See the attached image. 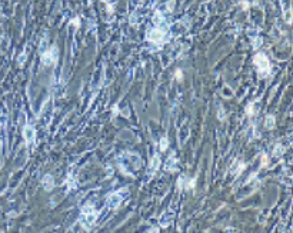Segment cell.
<instances>
[{"instance_id":"cell-1","label":"cell","mask_w":293,"mask_h":233,"mask_svg":"<svg viewBox=\"0 0 293 233\" xmlns=\"http://www.w3.org/2000/svg\"><path fill=\"white\" fill-rule=\"evenodd\" d=\"M96 217H97V212H94L93 206H86L81 209V216H80V223L83 225V228H86L87 230L92 228V225L96 222Z\"/></svg>"},{"instance_id":"cell-2","label":"cell","mask_w":293,"mask_h":233,"mask_svg":"<svg viewBox=\"0 0 293 233\" xmlns=\"http://www.w3.org/2000/svg\"><path fill=\"white\" fill-rule=\"evenodd\" d=\"M253 65L257 67V70H259L260 75H263V76L269 75V72H270V63H269V59L263 53L256 54L255 59H253Z\"/></svg>"},{"instance_id":"cell-3","label":"cell","mask_w":293,"mask_h":233,"mask_svg":"<svg viewBox=\"0 0 293 233\" xmlns=\"http://www.w3.org/2000/svg\"><path fill=\"white\" fill-rule=\"evenodd\" d=\"M147 40L152 42V43H154V44L162 43L163 40H164V30L160 29V27H154V29H152V30L149 32V34H147Z\"/></svg>"},{"instance_id":"cell-4","label":"cell","mask_w":293,"mask_h":233,"mask_svg":"<svg viewBox=\"0 0 293 233\" xmlns=\"http://www.w3.org/2000/svg\"><path fill=\"white\" fill-rule=\"evenodd\" d=\"M56 60H57V50L56 47H50L49 50H46L42 56V62H43V65L46 66H52L56 63Z\"/></svg>"},{"instance_id":"cell-5","label":"cell","mask_w":293,"mask_h":233,"mask_svg":"<svg viewBox=\"0 0 293 233\" xmlns=\"http://www.w3.org/2000/svg\"><path fill=\"white\" fill-rule=\"evenodd\" d=\"M123 200V196L119 193H112V195L107 196V199H106V206L110 207V209H116V207H119V205L122 203Z\"/></svg>"},{"instance_id":"cell-6","label":"cell","mask_w":293,"mask_h":233,"mask_svg":"<svg viewBox=\"0 0 293 233\" xmlns=\"http://www.w3.org/2000/svg\"><path fill=\"white\" fill-rule=\"evenodd\" d=\"M34 136H36V132H34V127L30 125H27L23 127V137L26 140V145H32L33 140H34Z\"/></svg>"},{"instance_id":"cell-7","label":"cell","mask_w":293,"mask_h":233,"mask_svg":"<svg viewBox=\"0 0 293 233\" xmlns=\"http://www.w3.org/2000/svg\"><path fill=\"white\" fill-rule=\"evenodd\" d=\"M43 186H44V189L47 190V192H50V190L54 187V180L53 177L50 176V174H46L43 177Z\"/></svg>"},{"instance_id":"cell-8","label":"cell","mask_w":293,"mask_h":233,"mask_svg":"<svg viewBox=\"0 0 293 233\" xmlns=\"http://www.w3.org/2000/svg\"><path fill=\"white\" fill-rule=\"evenodd\" d=\"M159 164H160V160H159V155H154L152 159V162H150V173H154L156 170L159 169Z\"/></svg>"},{"instance_id":"cell-9","label":"cell","mask_w":293,"mask_h":233,"mask_svg":"<svg viewBox=\"0 0 293 233\" xmlns=\"http://www.w3.org/2000/svg\"><path fill=\"white\" fill-rule=\"evenodd\" d=\"M244 168H246V164H244V163H240L239 160H236V162L233 163V166H232V173H233V174L239 173V172H242Z\"/></svg>"},{"instance_id":"cell-10","label":"cell","mask_w":293,"mask_h":233,"mask_svg":"<svg viewBox=\"0 0 293 233\" xmlns=\"http://www.w3.org/2000/svg\"><path fill=\"white\" fill-rule=\"evenodd\" d=\"M166 170H176V159L174 157H169V160H167V164H166Z\"/></svg>"},{"instance_id":"cell-11","label":"cell","mask_w":293,"mask_h":233,"mask_svg":"<svg viewBox=\"0 0 293 233\" xmlns=\"http://www.w3.org/2000/svg\"><path fill=\"white\" fill-rule=\"evenodd\" d=\"M265 126H266L267 129H273V126H275V116L267 114V116H266V122H265Z\"/></svg>"},{"instance_id":"cell-12","label":"cell","mask_w":293,"mask_h":233,"mask_svg":"<svg viewBox=\"0 0 293 233\" xmlns=\"http://www.w3.org/2000/svg\"><path fill=\"white\" fill-rule=\"evenodd\" d=\"M167 146H169V140H167V137L164 136V137H162V139H160V143H159L160 152H164V150L167 149Z\"/></svg>"},{"instance_id":"cell-13","label":"cell","mask_w":293,"mask_h":233,"mask_svg":"<svg viewBox=\"0 0 293 233\" xmlns=\"http://www.w3.org/2000/svg\"><path fill=\"white\" fill-rule=\"evenodd\" d=\"M283 152H285V149H283L282 145H276V149L273 150V155H275V156H280Z\"/></svg>"},{"instance_id":"cell-14","label":"cell","mask_w":293,"mask_h":233,"mask_svg":"<svg viewBox=\"0 0 293 233\" xmlns=\"http://www.w3.org/2000/svg\"><path fill=\"white\" fill-rule=\"evenodd\" d=\"M183 187H185V189H193V187H195V179L187 180V183H186Z\"/></svg>"},{"instance_id":"cell-15","label":"cell","mask_w":293,"mask_h":233,"mask_svg":"<svg viewBox=\"0 0 293 233\" xmlns=\"http://www.w3.org/2000/svg\"><path fill=\"white\" fill-rule=\"evenodd\" d=\"M262 166H267V164H269V159H267V155H265V153H263V155H262Z\"/></svg>"},{"instance_id":"cell-16","label":"cell","mask_w":293,"mask_h":233,"mask_svg":"<svg viewBox=\"0 0 293 233\" xmlns=\"http://www.w3.org/2000/svg\"><path fill=\"white\" fill-rule=\"evenodd\" d=\"M246 113L249 114V116H252V114H253V103H250L249 106H247V109H246Z\"/></svg>"},{"instance_id":"cell-17","label":"cell","mask_w":293,"mask_h":233,"mask_svg":"<svg viewBox=\"0 0 293 233\" xmlns=\"http://www.w3.org/2000/svg\"><path fill=\"white\" fill-rule=\"evenodd\" d=\"M174 77H176L177 80H182V77H183V75H182V70H176V73H174Z\"/></svg>"},{"instance_id":"cell-18","label":"cell","mask_w":293,"mask_h":233,"mask_svg":"<svg viewBox=\"0 0 293 233\" xmlns=\"http://www.w3.org/2000/svg\"><path fill=\"white\" fill-rule=\"evenodd\" d=\"M72 24H73L75 27H79V19H77V17H75V19L72 20Z\"/></svg>"}]
</instances>
